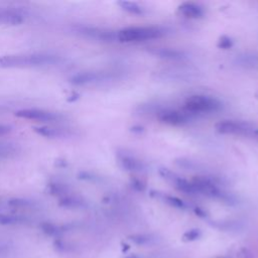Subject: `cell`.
<instances>
[{
  "mask_svg": "<svg viewBox=\"0 0 258 258\" xmlns=\"http://www.w3.org/2000/svg\"><path fill=\"white\" fill-rule=\"evenodd\" d=\"M59 56L50 53H19L0 56V68H35L57 63Z\"/></svg>",
  "mask_w": 258,
  "mask_h": 258,
  "instance_id": "obj_1",
  "label": "cell"
},
{
  "mask_svg": "<svg viewBox=\"0 0 258 258\" xmlns=\"http://www.w3.org/2000/svg\"><path fill=\"white\" fill-rule=\"evenodd\" d=\"M164 33V29L158 26H133L119 30L116 37L121 42H138L159 38Z\"/></svg>",
  "mask_w": 258,
  "mask_h": 258,
  "instance_id": "obj_2",
  "label": "cell"
},
{
  "mask_svg": "<svg viewBox=\"0 0 258 258\" xmlns=\"http://www.w3.org/2000/svg\"><path fill=\"white\" fill-rule=\"evenodd\" d=\"M220 134L238 135L258 139V127L250 122L241 120H223L215 125Z\"/></svg>",
  "mask_w": 258,
  "mask_h": 258,
  "instance_id": "obj_3",
  "label": "cell"
},
{
  "mask_svg": "<svg viewBox=\"0 0 258 258\" xmlns=\"http://www.w3.org/2000/svg\"><path fill=\"white\" fill-rule=\"evenodd\" d=\"M221 102L211 96L192 95L185 99L183 108L190 113H210L218 111L221 108Z\"/></svg>",
  "mask_w": 258,
  "mask_h": 258,
  "instance_id": "obj_4",
  "label": "cell"
},
{
  "mask_svg": "<svg viewBox=\"0 0 258 258\" xmlns=\"http://www.w3.org/2000/svg\"><path fill=\"white\" fill-rule=\"evenodd\" d=\"M196 195H203L213 199L228 200V196L224 194L218 184L208 176H196L191 180Z\"/></svg>",
  "mask_w": 258,
  "mask_h": 258,
  "instance_id": "obj_5",
  "label": "cell"
},
{
  "mask_svg": "<svg viewBox=\"0 0 258 258\" xmlns=\"http://www.w3.org/2000/svg\"><path fill=\"white\" fill-rule=\"evenodd\" d=\"M15 116L27 120H35L40 122H57L63 119V116L59 113L47 111L37 108L21 109L15 112Z\"/></svg>",
  "mask_w": 258,
  "mask_h": 258,
  "instance_id": "obj_6",
  "label": "cell"
},
{
  "mask_svg": "<svg viewBox=\"0 0 258 258\" xmlns=\"http://www.w3.org/2000/svg\"><path fill=\"white\" fill-rule=\"evenodd\" d=\"M117 162L126 171L142 172L145 170V164L126 150H119L117 152Z\"/></svg>",
  "mask_w": 258,
  "mask_h": 258,
  "instance_id": "obj_7",
  "label": "cell"
},
{
  "mask_svg": "<svg viewBox=\"0 0 258 258\" xmlns=\"http://www.w3.org/2000/svg\"><path fill=\"white\" fill-rule=\"evenodd\" d=\"M108 78V75L105 73L99 72H82L72 76L69 79V82L75 86H87L96 83L105 81Z\"/></svg>",
  "mask_w": 258,
  "mask_h": 258,
  "instance_id": "obj_8",
  "label": "cell"
},
{
  "mask_svg": "<svg viewBox=\"0 0 258 258\" xmlns=\"http://www.w3.org/2000/svg\"><path fill=\"white\" fill-rule=\"evenodd\" d=\"M158 118L162 123L172 125V126L184 125L189 121V118L185 113L175 111V110L162 111L159 113Z\"/></svg>",
  "mask_w": 258,
  "mask_h": 258,
  "instance_id": "obj_9",
  "label": "cell"
},
{
  "mask_svg": "<svg viewBox=\"0 0 258 258\" xmlns=\"http://www.w3.org/2000/svg\"><path fill=\"white\" fill-rule=\"evenodd\" d=\"M78 31L86 36H89V37H92L95 39L104 40V41H112L114 39H117L116 33H114L113 31H110V30H106V29L82 26V27L78 28Z\"/></svg>",
  "mask_w": 258,
  "mask_h": 258,
  "instance_id": "obj_10",
  "label": "cell"
},
{
  "mask_svg": "<svg viewBox=\"0 0 258 258\" xmlns=\"http://www.w3.org/2000/svg\"><path fill=\"white\" fill-rule=\"evenodd\" d=\"M25 20V13L19 9H1L0 24L18 25Z\"/></svg>",
  "mask_w": 258,
  "mask_h": 258,
  "instance_id": "obj_11",
  "label": "cell"
},
{
  "mask_svg": "<svg viewBox=\"0 0 258 258\" xmlns=\"http://www.w3.org/2000/svg\"><path fill=\"white\" fill-rule=\"evenodd\" d=\"M177 10L179 14L190 19L202 18L205 14L204 8L200 4L194 2H183L178 6Z\"/></svg>",
  "mask_w": 258,
  "mask_h": 258,
  "instance_id": "obj_12",
  "label": "cell"
},
{
  "mask_svg": "<svg viewBox=\"0 0 258 258\" xmlns=\"http://www.w3.org/2000/svg\"><path fill=\"white\" fill-rule=\"evenodd\" d=\"M33 131L37 133L38 135L47 137V138H59V137H64L69 136L71 132L68 129H62V128H54V127H49V126H39V127H34Z\"/></svg>",
  "mask_w": 258,
  "mask_h": 258,
  "instance_id": "obj_13",
  "label": "cell"
},
{
  "mask_svg": "<svg viewBox=\"0 0 258 258\" xmlns=\"http://www.w3.org/2000/svg\"><path fill=\"white\" fill-rule=\"evenodd\" d=\"M151 53L154 55H157L158 57L166 58V59H182L185 57V53L183 51L173 49V48H165V47H159V48H153L150 50Z\"/></svg>",
  "mask_w": 258,
  "mask_h": 258,
  "instance_id": "obj_14",
  "label": "cell"
},
{
  "mask_svg": "<svg viewBox=\"0 0 258 258\" xmlns=\"http://www.w3.org/2000/svg\"><path fill=\"white\" fill-rule=\"evenodd\" d=\"M151 196L158 199V200H161L162 202H164L165 204L171 206V207H174V208H178V209H184L186 208V205L185 203L176 198V197H173V196H170V195H167V194H164V192H160V191H156V190H153L151 191Z\"/></svg>",
  "mask_w": 258,
  "mask_h": 258,
  "instance_id": "obj_15",
  "label": "cell"
},
{
  "mask_svg": "<svg viewBox=\"0 0 258 258\" xmlns=\"http://www.w3.org/2000/svg\"><path fill=\"white\" fill-rule=\"evenodd\" d=\"M60 207L63 208H70V209H76V208H82L84 207L86 204L85 202L77 197V196H69V195H64L60 198L59 202H58Z\"/></svg>",
  "mask_w": 258,
  "mask_h": 258,
  "instance_id": "obj_16",
  "label": "cell"
},
{
  "mask_svg": "<svg viewBox=\"0 0 258 258\" xmlns=\"http://www.w3.org/2000/svg\"><path fill=\"white\" fill-rule=\"evenodd\" d=\"M118 4L123 10H125L131 14H134V15H141L144 12V9L136 2L120 1Z\"/></svg>",
  "mask_w": 258,
  "mask_h": 258,
  "instance_id": "obj_17",
  "label": "cell"
},
{
  "mask_svg": "<svg viewBox=\"0 0 258 258\" xmlns=\"http://www.w3.org/2000/svg\"><path fill=\"white\" fill-rule=\"evenodd\" d=\"M18 152V146L14 143H0V159L9 158Z\"/></svg>",
  "mask_w": 258,
  "mask_h": 258,
  "instance_id": "obj_18",
  "label": "cell"
},
{
  "mask_svg": "<svg viewBox=\"0 0 258 258\" xmlns=\"http://www.w3.org/2000/svg\"><path fill=\"white\" fill-rule=\"evenodd\" d=\"M25 219L19 216L0 214V225H13L23 222Z\"/></svg>",
  "mask_w": 258,
  "mask_h": 258,
  "instance_id": "obj_19",
  "label": "cell"
},
{
  "mask_svg": "<svg viewBox=\"0 0 258 258\" xmlns=\"http://www.w3.org/2000/svg\"><path fill=\"white\" fill-rule=\"evenodd\" d=\"M8 205L14 208H27L33 205L32 201L26 200V199H20V198H16V199H11L8 202Z\"/></svg>",
  "mask_w": 258,
  "mask_h": 258,
  "instance_id": "obj_20",
  "label": "cell"
},
{
  "mask_svg": "<svg viewBox=\"0 0 258 258\" xmlns=\"http://www.w3.org/2000/svg\"><path fill=\"white\" fill-rule=\"evenodd\" d=\"M233 44H234V42L231 37H229L227 35H222L218 40L217 46L222 49H229L233 46Z\"/></svg>",
  "mask_w": 258,
  "mask_h": 258,
  "instance_id": "obj_21",
  "label": "cell"
},
{
  "mask_svg": "<svg viewBox=\"0 0 258 258\" xmlns=\"http://www.w3.org/2000/svg\"><path fill=\"white\" fill-rule=\"evenodd\" d=\"M40 227H41V230L47 235H54L58 232V228L51 223H47V222L42 223Z\"/></svg>",
  "mask_w": 258,
  "mask_h": 258,
  "instance_id": "obj_22",
  "label": "cell"
},
{
  "mask_svg": "<svg viewBox=\"0 0 258 258\" xmlns=\"http://www.w3.org/2000/svg\"><path fill=\"white\" fill-rule=\"evenodd\" d=\"M201 236V232L198 229H191L187 232H185L182 236L183 241H194L197 240Z\"/></svg>",
  "mask_w": 258,
  "mask_h": 258,
  "instance_id": "obj_23",
  "label": "cell"
},
{
  "mask_svg": "<svg viewBox=\"0 0 258 258\" xmlns=\"http://www.w3.org/2000/svg\"><path fill=\"white\" fill-rule=\"evenodd\" d=\"M129 239L139 245H144L151 240L150 236H148V235H134V236H131Z\"/></svg>",
  "mask_w": 258,
  "mask_h": 258,
  "instance_id": "obj_24",
  "label": "cell"
},
{
  "mask_svg": "<svg viewBox=\"0 0 258 258\" xmlns=\"http://www.w3.org/2000/svg\"><path fill=\"white\" fill-rule=\"evenodd\" d=\"M241 62L245 66H256L258 63V56L257 55H244L240 58Z\"/></svg>",
  "mask_w": 258,
  "mask_h": 258,
  "instance_id": "obj_25",
  "label": "cell"
},
{
  "mask_svg": "<svg viewBox=\"0 0 258 258\" xmlns=\"http://www.w3.org/2000/svg\"><path fill=\"white\" fill-rule=\"evenodd\" d=\"M131 185H132V187H134L137 190H143L145 188V183L141 179H138V178H133L131 180Z\"/></svg>",
  "mask_w": 258,
  "mask_h": 258,
  "instance_id": "obj_26",
  "label": "cell"
},
{
  "mask_svg": "<svg viewBox=\"0 0 258 258\" xmlns=\"http://www.w3.org/2000/svg\"><path fill=\"white\" fill-rule=\"evenodd\" d=\"M12 130V127L10 125H6V124H0V136L5 135L7 133H9Z\"/></svg>",
  "mask_w": 258,
  "mask_h": 258,
  "instance_id": "obj_27",
  "label": "cell"
},
{
  "mask_svg": "<svg viewBox=\"0 0 258 258\" xmlns=\"http://www.w3.org/2000/svg\"><path fill=\"white\" fill-rule=\"evenodd\" d=\"M256 97H257V98H258V92H257V93H256Z\"/></svg>",
  "mask_w": 258,
  "mask_h": 258,
  "instance_id": "obj_28",
  "label": "cell"
},
{
  "mask_svg": "<svg viewBox=\"0 0 258 258\" xmlns=\"http://www.w3.org/2000/svg\"><path fill=\"white\" fill-rule=\"evenodd\" d=\"M0 112H1V108H0Z\"/></svg>",
  "mask_w": 258,
  "mask_h": 258,
  "instance_id": "obj_29",
  "label": "cell"
}]
</instances>
